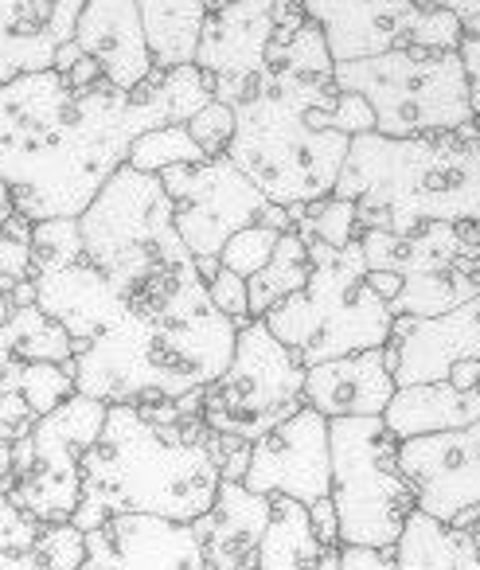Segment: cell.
I'll return each mask as SVG.
<instances>
[{"label":"cell","mask_w":480,"mask_h":570,"mask_svg":"<svg viewBox=\"0 0 480 570\" xmlns=\"http://www.w3.org/2000/svg\"><path fill=\"white\" fill-rule=\"evenodd\" d=\"M212 102L199 67L157 71L134 90H75L59 71L17 75L0 87V180L32 223L79 219L126 165L129 145L157 126H184Z\"/></svg>","instance_id":"obj_1"},{"label":"cell","mask_w":480,"mask_h":570,"mask_svg":"<svg viewBox=\"0 0 480 570\" xmlns=\"http://www.w3.org/2000/svg\"><path fill=\"white\" fill-rule=\"evenodd\" d=\"M238 328L207 297L196 262L129 297L126 317L75 352V391L98 403H176L227 372Z\"/></svg>","instance_id":"obj_2"},{"label":"cell","mask_w":480,"mask_h":570,"mask_svg":"<svg viewBox=\"0 0 480 570\" xmlns=\"http://www.w3.org/2000/svg\"><path fill=\"white\" fill-rule=\"evenodd\" d=\"M219 481L204 419L153 422L137 406L110 403L98 442L82 458V497L71 523L82 531L114 515L196 523L212 512Z\"/></svg>","instance_id":"obj_3"},{"label":"cell","mask_w":480,"mask_h":570,"mask_svg":"<svg viewBox=\"0 0 480 570\" xmlns=\"http://www.w3.org/2000/svg\"><path fill=\"white\" fill-rule=\"evenodd\" d=\"M332 196L352 199L360 230L410 235L425 223H480V129L352 137Z\"/></svg>","instance_id":"obj_4"},{"label":"cell","mask_w":480,"mask_h":570,"mask_svg":"<svg viewBox=\"0 0 480 570\" xmlns=\"http://www.w3.org/2000/svg\"><path fill=\"white\" fill-rule=\"evenodd\" d=\"M340 90L332 79L297 71H262L235 110V134L223 157L277 207L329 199L352 137L329 129Z\"/></svg>","instance_id":"obj_5"},{"label":"cell","mask_w":480,"mask_h":570,"mask_svg":"<svg viewBox=\"0 0 480 570\" xmlns=\"http://www.w3.org/2000/svg\"><path fill=\"white\" fill-rule=\"evenodd\" d=\"M308 246V282L301 294L277 302L262 317V325L293 352L301 367L324 360L352 356V352L383 348L391 341V309L368 285L360 238L332 250V246L305 238Z\"/></svg>","instance_id":"obj_6"},{"label":"cell","mask_w":480,"mask_h":570,"mask_svg":"<svg viewBox=\"0 0 480 570\" xmlns=\"http://www.w3.org/2000/svg\"><path fill=\"white\" fill-rule=\"evenodd\" d=\"M79 230L82 258L118 285L126 305L168 269L196 262L176 235L173 199L160 176L137 173L129 165H121L90 199V207L79 215Z\"/></svg>","instance_id":"obj_7"},{"label":"cell","mask_w":480,"mask_h":570,"mask_svg":"<svg viewBox=\"0 0 480 570\" xmlns=\"http://www.w3.org/2000/svg\"><path fill=\"white\" fill-rule=\"evenodd\" d=\"M332 82L371 106L383 137H441L472 126L469 79L457 51H383L336 63Z\"/></svg>","instance_id":"obj_8"},{"label":"cell","mask_w":480,"mask_h":570,"mask_svg":"<svg viewBox=\"0 0 480 570\" xmlns=\"http://www.w3.org/2000/svg\"><path fill=\"white\" fill-rule=\"evenodd\" d=\"M394 445L383 419H329V500L336 508L340 547L391 551L414 512V489L399 473Z\"/></svg>","instance_id":"obj_9"},{"label":"cell","mask_w":480,"mask_h":570,"mask_svg":"<svg viewBox=\"0 0 480 570\" xmlns=\"http://www.w3.org/2000/svg\"><path fill=\"white\" fill-rule=\"evenodd\" d=\"M305 406V367L262 321L238 328L227 372L204 387L199 419L215 434L258 442Z\"/></svg>","instance_id":"obj_10"},{"label":"cell","mask_w":480,"mask_h":570,"mask_svg":"<svg viewBox=\"0 0 480 570\" xmlns=\"http://www.w3.org/2000/svg\"><path fill=\"white\" fill-rule=\"evenodd\" d=\"M168 199H173V223L180 243L192 258H219L223 243L243 227H274L290 230V207H277L231 165L227 157H212L204 165H173L160 173Z\"/></svg>","instance_id":"obj_11"},{"label":"cell","mask_w":480,"mask_h":570,"mask_svg":"<svg viewBox=\"0 0 480 570\" xmlns=\"http://www.w3.org/2000/svg\"><path fill=\"white\" fill-rule=\"evenodd\" d=\"M301 9L321 28L332 63H352L399 48L457 51L464 32L453 12L414 0H301Z\"/></svg>","instance_id":"obj_12"},{"label":"cell","mask_w":480,"mask_h":570,"mask_svg":"<svg viewBox=\"0 0 480 570\" xmlns=\"http://www.w3.org/2000/svg\"><path fill=\"white\" fill-rule=\"evenodd\" d=\"M106 403L75 391L32 426V465L9 492L40 523H67L82 497V458L98 442Z\"/></svg>","instance_id":"obj_13"},{"label":"cell","mask_w":480,"mask_h":570,"mask_svg":"<svg viewBox=\"0 0 480 570\" xmlns=\"http://www.w3.org/2000/svg\"><path fill=\"white\" fill-rule=\"evenodd\" d=\"M399 473L414 489V508L480 543V422L464 430L406 438L394 445Z\"/></svg>","instance_id":"obj_14"},{"label":"cell","mask_w":480,"mask_h":570,"mask_svg":"<svg viewBox=\"0 0 480 570\" xmlns=\"http://www.w3.org/2000/svg\"><path fill=\"white\" fill-rule=\"evenodd\" d=\"M274 36L277 0H231L207 12L192 67L207 75L215 102H238L262 79Z\"/></svg>","instance_id":"obj_15"},{"label":"cell","mask_w":480,"mask_h":570,"mask_svg":"<svg viewBox=\"0 0 480 570\" xmlns=\"http://www.w3.org/2000/svg\"><path fill=\"white\" fill-rule=\"evenodd\" d=\"M243 484L258 497H293L316 504L332 489L329 419L313 406H301L293 419L251 445V465Z\"/></svg>","instance_id":"obj_16"},{"label":"cell","mask_w":480,"mask_h":570,"mask_svg":"<svg viewBox=\"0 0 480 570\" xmlns=\"http://www.w3.org/2000/svg\"><path fill=\"white\" fill-rule=\"evenodd\" d=\"M383 356L394 387L445 383L457 364H480V297L441 317H394Z\"/></svg>","instance_id":"obj_17"},{"label":"cell","mask_w":480,"mask_h":570,"mask_svg":"<svg viewBox=\"0 0 480 570\" xmlns=\"http://www.w3.org/2000/svg\"><path fill=\"white\" fill-rule=\"evenodd\" d=\"M87 551L102 559L106 570H207L192 523L157 515H114L87 531Z\"/></svg>","instance_id":"obj_18"},{"label":"cell","mask_w":480,"mask_h":570,"mask_svg":"<svg viewBox=\"0 0 480 570\" xmlns=\"http://www.w3.org/2000/svg\"><path fill=\"white\" fill-rule=\"evenodd\" d=\"M32 285H36V305L67 328V336L75 341V352H82L90 341H98L129 309L126 294H121L102 269L90 266L87 258L59 269H43V274L32 277Z\"/></svg>","instance_id":"obj_19"},{"label":"cell","mask_w":480,"mask_h":570,"mask_svg":"<svg viewBox=\"0 0 480 570\" xmlns=\"http://www.w3.org/2000/svg\"><path fill=\"white\" fill-rule=\"evenodd\" d=\"M71 40L82 48V56L95 59L102 79L126 95H134L153 75L137 0H82Z\"/></svg>","instance_id":"obj_20"},{"label":"cell","mask_w":480,"mask_h":570,"mask_svg":"<svg viewBox=\"0 0 480 570\" xmlns=\"http://www.w3.org/2000/svg\"><path fill=\"white\" fill-rule=\"evenodd\" d=\"M82 0H0V87L17 75L48 71L75 36Z\"/></svg>","instance_id":"obj_21"},{"label":"cell","mask_w":480,"mask_h":570,"mask_svg":"<svg viewBox=\"0 0 480 570\" xmlns=\"http://www.w3.org/2000/svg\"><path fill=\"white\" fill-rule=\"evenodd\" d=\"M394 395V375L383 348L352 352L305 367V406L324 419H379Z\"/></svg>","instance_id":"obj_22"},{"label":"cell","mask_w":480,"mask_h":570,"mask_svg":"<svg viewBox=\"0 0 480 570\" xmlns=\"http://www.w3.org/2000/svg\"><path fill=\"white\" fill-rule=\"evenodd\" d=\"M270 520V497L251 492L243 481H219L212 512H204L192 531L204 547L207 570H262L258 543Z\"/></svg>","instance_id":"obj_23"},{"label":"cell","mask_w":480,"mask_h":570,"mask_svg":"<svg viewBox=\"0 0 480 570\" xmlns=\"http://www.w3.org/2000/svg\"><path fill=\"white\" fill-rule=\"evenodd\" d=\"M391 430L394 442L441 430H464L480 422V387L457 391L449 383H414V387H394L386 411L379 414Z\"/></svg>","instance_id":"obj_24"},{"label":"cell","mask_w":480,"mask_h":570,"mask_svg":"<svg viewBox=\"0 0 480 570\" xmlns=\"http://www.w3.org/2000/svg\"><path fill=\"white\" fill-rule=\"evenodd\" d=\"M137 9H141V28L157 71L196 63L199 32L207 20L204 0H137Z\"/></svg>","instance_id":"obj_25"},{"label":"cell","mask_w":480,"mask_h":570,"mask_svg":"<svg viewBox=\"0 0 480 570\" xmlns=\"http://www.w3.org/2000/svg\"><path fill=\"white\" fill-rule=\"evenodd\" d=\"M329 547L313 535L308 504L293 497H270V520L258 543L262 570H313Z\"/></svg>","instance_id":"obj_26"},{"label":"cell","mask_w":480,"mask_h":570,"mask_svg":"<svg viewBox=\"0 0 480 570\" xmlns=\"http://www.w3.org/2000/svg\"><path fill=\"white\" fill-rule=\"evenodd\" d=\"M308 246L305 238L297 235V230H282V238H277L274 254H270V262L258 269V274L246 277V305H251V317L262 321L270 309H274L277 302H285V297L301 294L308 282Z\"/></svg>","instance_id":"obj_27"},{"label":"cell","mask_w":480,"mask_h":570,"mask_svg":"<svg viewBox=\"0 0 480 570\" xmlns=\"http://www.w3.org/2000/svg\"><path fill=\"white\" fill-rule=\"evenodd\" d=\"M4 341H9L12 356L25 364H71L75 341L59 321H51L40 305H20L12 317L4 321Z\"/></svg>","instance_id":"obj_28"},{"label":"cell","mask_w":480,"mask_h":570,"mask_svg":"<svg viewBox=\"0 0 480 570\" xmlns=\"http://www.w3.org/2000/svg\"><path fill=\"white\" fill-rule=\"evenodd\" d=\"M204 149L192 141V134L184 126H157L129 145L126 165L137 168V173L160 176L173 165H204Z\"/></svg>","instance_id":"obj_29"},{"label":"cell","mask_w":480,"mask_h":570,"mask_svg":"<svg viewBox=\"0 0 480 570\" xmlns=\"http://www.w3.org/2000/svg\"><path fill=\"white\" fill-rule=\"evenodd\" d=\"M293 230L301 238H316V243L344 250L352 238H360V223H355V204L352 199H316V204H297L290 207Z\"/></svg>","instance_id":"obj_30"},{"label":"cell","mask_w":480,"mask_h":570,"mask_svg":"<svg viewBox=\"0 0 480 570\" xmlns=\"http://www.w3.org/2000/svg\"><path fill=\"white\" fill-rule=\"evenodd\" d=\"M40 528L36 515H28L9 492H0V570H43L36 559Z\"/></svg>","instance_id":"obj_31"},{"label":"cell","mask_w":480,"mask_h":570,"mask_svg":"<svg viewBox=\"0 0 480 570\" xmlns=\"http://www.w3.org/2000/svg\"><path fill=\"white\" fill-rule=\"evenodd\" d=\"M82 258V230L79 219H40L32 223V269H59ZM32 274V277H36Z\"/></svg>","instance_id":"obj_32"},{"label":"cell","mask_w":480,"mask_h":570,"mask_svg":"<svg viewBox=\"0 0 480 570\" xmlns=\"http://www.w3.org/2000/svg\"><path fill=\"white\" fill-rule=\"evenodd\" d=\"M36 422H40V414L25 403V395H20V391L0 395V492L17 489L12 461H17V450L28 442V434H32Z\"/></svg>","instance_id":"obj_33"},{"label":"cell","mask_w":480,"mask_h":570,"mask_svg":"<svg viewBox=\"0 0 480 570\" xmlns=\"http://www.w3.org/2000/svg\"><path fill=\"white\" fill-rule=\"evenodd\" d=\"M20 395L36 414L56 411L59 403L75 395V360L71 364H25L20 372Z\"/></svg>","instance_id":"obj_34"},{"label":"cell","mask_w":480,"mask_h":570,"mask_svg":"<svg viewBox=\"0 0 480 570\" xmlns=\"http://www.w3.org/2000/svg\"><path fill=\"white\" fill-rule=\"evenodd\" d=\"M277 238H282V230L262 227V223H254V227L235 230V235H231L227 243H223V250H219V266H223V269H231V274H238V277L258 274V269L270 262V254H274Z\"/></svg>","instance_id":"obj_35"},{"label":"cell","mask_w":480,"mask_h":570,"mask_svg":"<svg viewBox=\"0 0 480 570\" xmlns=\"http://www.w3.org/2000/svg\"><path fill=\"white\" fill-rule=\"evenodd\" d=\"M32 219L17 212L0 227V289L32 282Z\"/></svg>","instance_id":"obj_36"},{"label":"cell","mask_w":480,"mask_h":570,"mask_svg":"<svg viewBox=\"0 0 480 570\" xmlns=\"http://www.w3.org/2000/svg\"><path fill=\"white\" fill-rule=\"evenodd\" d=\"M36 559L43 570H75L87 562V531L67 523H43L36 539Z\"/></svg>","instance_id":"obj_37"},{"label":"cell","mask_w":480,"mask_h":570,"mask_svg":"<svg viewBox=\"0 0 480 570\" xmlns=\"http://www.w3.org/2000/svg\"><path fill=\"white\" fill-rule=\"evenodd\" d=\"M184 129L192 134V141L204 149V157H223L231 145V134H235V110H231L227 102H207L199 114H192L188 121H184Z\"/></svg>","instance_id":"obj_38"},{"label":"cell","mask_w":480,"mask_h":570,"mask_svg":"<svg viewBox=\"0 0 480 570\" xmlns=\"http://www.w3.org/2000/svg\"><path fill=\"white\" fill-rule=\"evenodd\" d=\"M207 297H212V305L223 313V317L235 321V328H243L246 321H254L251 305H246V277H238L219 266V274L207 282Z\"/></svg>","instance_id":"obj_39"},{"label":"cell","mask_w":480,"mask_h":570,"mask_svg":"<svg viewBox=\"0 0 480 570\" xmlns=\"http://www.w3.org/2000/svg\"><path fill=\"white\" fill-rule=\"evenodd\" d=\"M251 445L254 442L207 430V450H212V461H215V469H219L223 481H243L246 465H251Z\"/></svg>","instance_id":"obj_40"},{"label":"cell","mask_w":480,"mask_h":570,"mask_svg":"<svg viewBox=\"0 0 480 570\" xmlns=\"http://www.w3.org/2000/svg\"><path fill=\"white\" fill-rule=\"evenodd\" d=\"M457 56H461L464 79H469L472 126L480 129V12L472 20H464V32H461V43H457Z\"/></svg>","instance_id":"obj_41"},{"label":"cell","mask_w":480,"mask_h":570,"mask_svg":"<svg viewBox=\"0 0 480 570\" xmlns=\"http://www.w3.org/2000/svg\"><path fill=\"white\" fill-rule=\"evenodd\" d=\"M329 129H336V134H344V137L375 134V114H371V106L363 102V98L340 90L336 106L329 110Z\"/></svg>","instance_id":"obj_42"},{"label":"cell","mask_w":480,"mask_h":570,"mask_svg":"<svg viewBox=\"0 0 480 570\" xmlns=\"http://www.w3.org/2000/svg\"><path fill=\"white\" fill-rule=\"evenodd\" d=\"M336 567L340 570H399L391 551H375V547H336Z\"/></svg>","instance_id":"obj_43"},{"label":"cell","mask_w":480,"mask_h":570,"mask_svg":"<svg viewBox=\"0 0 480 570\" xmlns=\"http://www.w3.org/2000/svg\"><path fill=\"white\" fill-rule=\"evenodd\" d=\"M308 523H313V535L321 539L329 551H336L340 547V523H336V508H332V500H316V504H308Z\"/></svg>","instance_id":"obj_44"},{"label":"cell","mask_w":480,"mask_h":570,"mask_svg":"<svg viewBox=\"0 0 480 570\" xmlns=\"http://www.w3.org/2000/svg\"><path fill=\"white\" fill-rule=\"evenodd\" d=\"M20 372H25V360L12 356L9 341H4V333H0V395L20 391Z\"/></svg>","instance_id":"obj_45"},{"label":"cell","mask_w":480,"mask_h":570,"mask_svg":"<svg viewBox=\"0 0 480 570\" xmlns=\"http://www.w3.org/2000/svg\"><path fill=\"white\" fill-rule=\"evenodd\" d=\"M453 570H480V543L453 528Z\"/></svg>","instance_id":"obj_46"},{"label":"cell","mask_w":480,"mask_h":570,"mask_svg":"<svg viewBox=\"0 0 480 570\" xmlns=\"http://www.w3.org/2000/svg\"><path fill=\"white\" fill-rule=\"evenodd\" d=\"M425 4H433V9H445V12H453L457 20H472L480 12V0H425Z\"/></svg>","instance_id":"obj_47"},{"label":"cell","mask_w":480,"mask_h":570,"mask_svg":"<svg viewBox=\"0 0 480 570\" xmlns=\"http://www.w3.org/2000/svg\"><path fill=\"white\" fill-rule=\"evenodd\" d=\"M12 215H17V199H12V188H9V184L0 180V227H4V223H9Z\"/></svg>","instance_id":"obj_48"},{"label":"cell","mask_w":480,"mask_h":570,"mask_svg":"<svg viewBox=\"0 0 480 570\" xmlns=\"http://www.w3.org/2000/svg\"><path fill=\"white\" fill-rule=\"evenodd\" d=\"M12 317V302H9V294L0 289V328H4V321Z\"/></svg>","instance_id":"obj_49"},{"label":"cell","mask_w":480,"mask_h":570,"mask_svg":"<svg viewBox=\"0 0 480 570\" xmlns=\"http://www.w3.org/2000/svg\"><path fill=\"white\" fill-rule=\"evenodd\" d=\"M313 570H340V567H336V551H324V554H321V562H316Z\"/></svg>","instance_id":"obj_50"},{"label":"cell","mask_w":480,"mask_h":570,"mask_svg":"<svg viewBox=\"0 0 480 570\" xmlns=\"http://www.w3.org/2000/svg\"><path fill=\"white\" fill-rule=\"evenodd\" d=\"M75 570H106V567H102V559H95V554L87 551V562H82V567H75Z\"/></svg>","instance_id":"obj_51"},{"label":"cell","mask_w":480,"mask_h":570,"mask_svg":"<svg viewBox=\"0 0 480 570\" xmlns=\"http://www.w3.org/2000/svg\"><path fill=\"white\" fill-rule=\"evenodd\" d=\"M204 4H207V12H212V9H223V4H231V0H204Z\"/></svg>","instance_id":"obj_52"}]
</instances>
